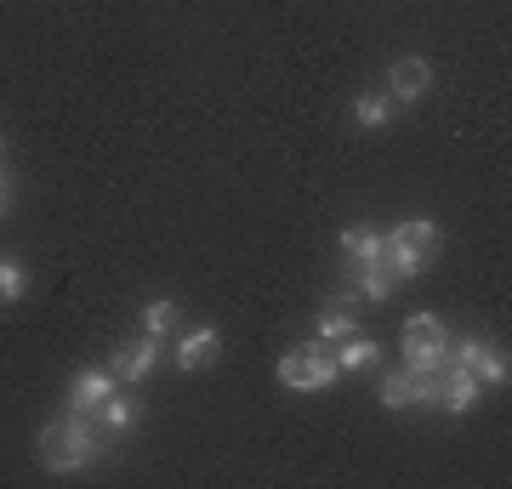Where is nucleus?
I'll return each mask as SVG.
<instances>
[{"label":"nucleus","mask_w":512,"mask_h":489,"mask_svg":"<svg viewBox=\"0 0 512 489\" xmlns=\"http://www.w3.org/2000/svg\"><path fill=\"white\" fill-rule=\"evenodd\" d=\"M342 336H353V296H336L319 313V342H342Z\"/></svg>","instance_id":"nucleus-14"},{"label":"nucleus","mask_w":512,"mask_h":489,"mask_svg":"<svg viewBox=\"0 0 512 489\" xmlns=\"http://www.w3.org/2000/svg\"><path fill=\"white\" fill-rule=\"evenodd\" d=\"M342 256H348V273L382 268V234H376V228H365V222L342 228Z\"/></svg>","instance_id":"nucleus-9"},{"label":"nucleus","mask_w":512,"mask_h":489,"mask_svg":"<svg viewBox=\"0 0 512 489\" xmlns=\"http://www.w3.org/2000/svg\"><path fill=\"white\" fill-rule=\"evenodd\" d=\"M23 290H29V273H23V262H18V256H0V296H6V302H18Z\"/></svg>","instance_id":"nucleus-18"},{"label":"nucleus","mask_w":512,"mask_h":489,"mask_svg":"<svg viewBox=\"0 0 512 489\" xmlns=\"http://www.w3.org/2000/svg\"><path fill=\"white\" fill-rule=\"evenodd\" d=\"M114 387H120V381H114V370H80V376H74V387H69V410H74V416H92V410L109 399Z\"/></svg>","instance_id":"nucleus-10"},{"label":"nucleus","mask_w":512,"mask_h":489,"mask_svg":"<svg viewBox=\"0 0 512 489\" xmlns=\"http://www.w3.org/2000/svg\"><path fill=\"white\" fill-rule=\"evenodd\" d=\"M387 120H393V103H387V97H359V103H353V126L382 131Z\"/></svg>","instance_id":"nucleus-17"},{"label":"nucleus","mask_w":512,"mask_h":489,"mask_svg":"<svg viewBox=\"0 0 512 489\" xmlns=\"http://www.w3.org/2000/svg\"><path fill=\"white\" fill-rule=\"evenodd\" d=\"M114 381H148L154 364H160V336H137V342L114 347Z\"/></svg>","instance_id":"nucleus-7"},{"label":"nucleus","mask_w":512,"mask_h":489,"mask_svg":"<svg viewBox=\"0 0 512 489\" xmlns=\"http://www.w3.org/2000/svg\"><path fill=\"white\" fill-rule=\"evenodd\" d=\"M450 364V330L439 313H416L404 325V370H439Z\"/></svg>","instance_id":"nucleus-4"},{"label":"nucleus","mask_w":512,"mask_h":489,"mask_svg":"<svg viewBox=\"0 0 512 489\" xmlns=\"http://www.w3.org/2000/svg\"><path fill=\"white\" fill-rule=\"evenodd\" d=\"M376 359H382V347L370 342V336H359V330H353V336H342V347H336V364H342V376H348V370H370Z\"/></svg>","instance_id":"nucleus-13"},{"label":"nucleus","mask_w":512,"mask_h":489,"mask_svg":"<svg viewBox=\"0 0 512 489\" xmlns=\"http://www.w3.org/2000/svg\"><path fill=\"white\" fill-rule=\"evenodd\" d=\"M217 347H222L217 330L194 325V330H183V336H177V364H183V370H205V364L217 359Z\"/></svg>","instance_id":"nucleus-12"},{"label":"nucleus","mask_w":512,"mask_h":489,"mask_svg":"<svg viewBox=\"0 0 512 489\" xmlns=\"http://www.w3.org/2000/svg\"><path fill=\"white\" fill-rule=\"evenodd\" d=\"M171 330H177V302H165V296H154V302H148L143 308V336H171Z\"/></svg>","instance_id":"nucleus-16"},{"label":"nucleus","mask_w":512,"mask_h":489,"mask_svg":"<svg viewBox=\"0 0 512 489\" xmlns=\"http://www.w3.org/2000/svg\"><path fill=\"white\" fill-rule=\"evenodd\" d=\"M433 256H439V222L433 217H410L382 234V268L393 279H421L433 268Z\"/></svg>","instance_id":"nucleus-2"},{"label":"nucleus","mask_w":512,"mask_h":489,"mask_svg":"<svg viewBox=\"0 0 512 489\" xmlns=\"http://www.w3.org/2000/svg\"><path fill=\"white\" fill-rule=\"evenodd\" d=\"M478 376L467 370V364H439V393H433V404H439L444 416H467L478 404Z\"/></svg>","instance_id":"nucleus-6"},{"label":"nucleus","mask_w":512,"mask_h":489,"mask_svg":"<svg viewBox=\"0 0 512 489\" xmlns=\"http://www.w3.org/2000/svg\"><path fill=\"white\" fill-rule=\"evenodd\" d=\"M382 404L387 410H410V404H416V370H393V376H382Z\"/></svg>","instance_id":"nucleus-15"},{"label":"nucleus","mask_w":512,"mask_h":489,"mask_svg":"<svg viewBox=\"0 0 512 489\" xmlns=\"http://www.w3.org/2000/svg\"><path fill=\"white\" fill-rule=\"evenodd\" d=\"M450 364H467V370L478 376V387H507V353H495L484 336L450 342Z\"/></svg>","instance_id":"nucleus-5"},{"label":"nucleus","mask_w":512,"mask_h":489,"mask_svg":"<svg viewBox=\"0 0 512 489\" xmlns=\"http://www.w3.org/2000/svg\"><path fill=\"white\" fill-rule=\"evenodd\" d=\"M393 285H399V279H393L387 268H365V273H359V290H365L370 302H387V296H393Z\"/></svg>","instance_id":"nucleus-19"},{"label":"nucleus","mask_w":512,"mask_h":489,"mask_svg":"<svg viewBox=\"0 0 512 489\" xmlns=\"http://www.w3.org/2000/svg\"><path fill=\"white\" fill-rule=\"evenodd\" d=\"M279 381L291 393H325V387L342 381V364H336V353H325V342H313V347H296V353L279 359Z\"/></svg>","instance_id":"nucleus-3"},{"label":"nucleus","mask_w":512,"mask_h":489,"mask_svg":"<svg viewBox=\"0 0 512 489\" xmlns=\"http://www.w3.org/2000/svg\"><path fill=\"white\" fill-rule=\"evenodd\" d=\"M131 421H137V404H131L120 387H114L109 399L92 410V427H97V438H103V444H114L120 433H131Z\"/></svg>","instance_id":"nucleus-11"},{"label":"nucleus","mask_w":512,"mask_h":489,"mask_svg":"<svg viewBox=\"0 0 512 489\" xmlns=\"http://www.w3.org/2000/svg\"><path fill=\"white\" fill-rule=\"evenodd\" d=\"M387 91H393L399 103H421V97L433 91V69H427L421 57H399V63L387 69Z\"/></svg>","instance_id":"nucleus-8"},{"label":"nucleus","mask_w":512,"mask_h":489,"mask_svg":"<svg viewBox=\"0 0 512 489\" xmlns=\"http://www.w3.org/2000/svg\"><path fill=\"white\" fill-rule=\"evenodd\" d=\"M35 450H40V467H46V472H80V467H92L97 455H103V438H97L92 416L63 410L57 421L40 427Z\"/></svg>","instance_id":"nucleus-1"},{"label":"nucleus","mask_w":512,"mask_h":489,"mask_svg":"<svg viewBox=\"0 0 512 489\" xmlns=\"http://www.w3.org/2000/svg\"><path fill=\"white\" fill-rule=\"evenodd\" d=\"M0 217H6V182H0Z\"/></svg>","instance_id":"nucleus-20"}]
</instances>
